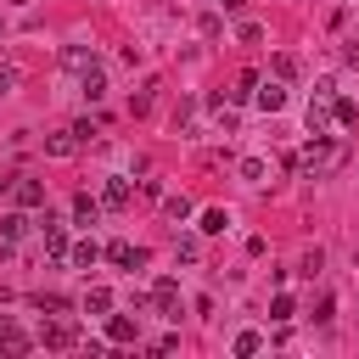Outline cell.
Instances as JSON below:
<instances>
[{"instance_id": "11", "label": "cell", "mask_w": 359, "mask_h": 359, "mask_svg": "<svg viewBox=\"0 0 359 359\" xmlns=\"http://www.w3.org/2000/svg\"><path fill=\"white\" fill-rule=\"evenodd\" d=\"M135 331H140V325H135L129 314H112V320H107V337H112V342H135Z\"/></svg>"}, {"instance_id": "27", "label": "cell", "mask_w": 359, "mask_h": 359, "mask_svg": "<svg viewBox=\"0 0 359 359\" xmlns=\"http://www.w3.org/2000/svg\"><path fill=\"white\" fill-rule=\"evenodd\" d=\"M129 112L140 118V112H151V90H140V95H129Z\"/></svg>"}, {"instance_id": "12", "label": "cell", "mask_w": 359, "mask_h": 359, "mask_svg": "<svg viewBox=\"0 0 359 359\" xmlns=\"http://www.w3.org/2000/svg\"><path fill=\"white\" fill-rule=\"evenodd\" d=\"M0 353H28V337H22V325H0Z\"/></svg>"}, {"instance_id": "17", "label": "cell", "mask_w": 359, "mask_h": 359, "mask_svg": "<svg viewBox=\"0 0 359 359\" xmlns=\"http://www.w3.org/2000/svg\"><path fill=\"white\" fill-rule=\"evenodd\" d=\"M224 224H230V213H224V208H208V213H202V236H219Z\"/></svg>"}, {"instance_id": "13", "label": "cell", "mask_w": 359, "mask_h": 359, "mask_svg": "<svg viewBox=\"0 0 359 359\" xmlns=\"http://www.w3.org/2000/svg\"><path fill=\"white\" fill-rule=\"evenodd\" d=\"M84 95H90V101H101V95H107V73H101V62H95V67H84Z\"/></svg>"}, {"instance_id": "3", "label": "cell", "mask_w": 359, "mask_h": 359, "mask_svg": "<svg viewBox=\"0 0 359 359\" xmlns=\"http://www.w3.org/2000/svg\"><path fill=\"white\" fill-rule=\"evenodd\" d=\"M39 342H45V348H73V342H79V325H73L67 314H56V320L39 325Z\"/></svg>"}, {"instance_id": "22", "label": "cell", "mask_w": 359, "mask_h": 359, "mask_svg": "<svg viewBox=\"0 0 359 359\" xmlns=\"http://www.w3.org/2000/svg\"><path fill=\"white\" fill-rule=\"evenodd\" d=\"M174 252H180L185 264H196V258H202V241H196V236H180V247H174Z\"/></svg>"}, {"instance_id": "8", "label": "cell", "mask_w": 359, "mask_h": 359, "mask_svg": "<svg viewBox=\"0 0 359 359\" xmlns=\"http://www.w3.org/2000/svg\"><path fill=\"white\" fill-rule=\"evenodd\" d=\"M107 258H112L118 269H140V264H146V247H129V241H112V247H107Z\"/></svg>"}, {"instance_id": "4", "label": "cell", "mask_w": 359, "mask_h": 359, "mask_svg": "<svg viewBox=\"0 0 359 359\" xmlns=\"http://www.w3.org/2000/svg\"><path fill=\"white\" fill-rule=\"evenodd\" d=\"M11 202H17V208H39V202H45V185L28 180V174H17V180H11Z\"/></svg>"}, {"instance_id": "6", "label": "cell", "mask_w": 359, "mask_h": 359, "mask_svg": "<svg viewBox=\"0 0 359 359\" xmlns=\"http://www.w3.org/2000/svg\"><path fill=\"white\" fill-rule=\"evenodd\" d=\"M252 101H258L264 112H280V107H286V84H280V79H269V84H252Z\"/></svg>"}, {"instance_id": "2", "label": "cell", "mask_w": 359, "mask_h": 359, "mask_svg": "<svg viewBox=\"0 0 359 359\" xmlns=\"http://www.w3.org/2000/svg\"><path fill=\"white\" fill-rule=\"evenodd\" d=\"M331 101H337V84H331V79H320V84H314V95H309V135H320V129L331 123Z\"/></svg>"}, {"instance_id": "25", "label": "cell", "mask_w": 359, "mask_h": 359, "mask_svg": "<svg viewBox=\"0 0 359 359\" xmlns=\"http://www.w3.org/2000/svg\"><path fill=\"white\" fill-rule=\"evenodd\" d=\"M269 320H292V297H286V292L269 303Z\"/></svg>"}, {"instance_id": "28", "label": "cell", "mask_w": 359, "mask_h": 359, "mask_svg": "<svg viewBox=\"0 0 359 359\" xmlns=\"http://www.w3.org/2000/svg\"><path fill=\"white\" fill-rule=\"evenodd\" d=\"M95 135H101V123H90V118H84V123H73V140H95Z\"/></svg>"}, {"instance_id": "9", "label": "cell", "mask_w": 359, "mask_h": 359, "mask_svg": "<svg viewBox=\"0 0 359 359\" xmlns=\"http://www.w3.org/2000/svg\"><path fill=\"white\" fill-rule=\"evenodd\" d=\"M73 219H79V224H95V219H101V202H95L90 191H79V196H73Z\"/></svg>"}, {"instance_id": "16", "label": "cell", "mask_w": 359, "mask_h": 359, "mask_svg": "<svg viewBox=\"0 0 359 359\" xmlns=\"http://www.w3.org/2000/svg\"><path fill=\"white\" fill-rule=\"evenodd\" d=\"M73 146H79V140H73V129H67V135H50V140H45V151H50V157H73Z\"/></svg>"}, {"instance_id": "19", "label": "cell", "mask_w": 359, "mask_h": 359, "mask_svg": "<svg viewBox=\"0 0 359 359\" xmlns=\"http://www.w3.org/2000/svg\"><path fill=\"white\" fill-rule=\"evenodd\" d=\"M34 309H39V314H62V309H67V297H62V292H39V297H34Z\"/></svg>"}, {"instance_id": "5", "label": "cell", "mask_w": 359, "mask_h": 359, "mask_svg": "<svg viewBox=\"0 0 359 359\" xmlns=\"http://www.w3.org/2000/svg\"><path fill=\"white\" fill-rule=\"evenodd\" d=\"M151 309L168 314V320H180V286H174V280H157V286H151Z\"/></svg>"}, {"instance_id": "7", "label": "cell", "mask_w": 359, "mask_h": 359, "mask_svg": "<svg viewBox=\"0 0 359 359\" xmlns=\"http://www.w3.org/2000/svg\"><path fill=\"white\" fill-rule=\"evenodd\" d=\"M135 202V191H129V180L123 174H112L107 185H101V208H129Z\"/></svg>"}, {"instance_id": "21", "label": "cell", "mask_w": 359, "mask_h": 359, "mask_svg": "<svg viewBox=\"0 0 359 359\" xmlns=\"http://www.w3.org/2000/svg\"><path fill=\"white\" fill-rule=\"evenodd\" d=\"M95 258H101V247H95V241H79V247H73V264H79V269H90Z\"/></svg>"}, {"instance_id": "24", "label": "cell", "mask_w": 359, "mask_h": 359, "mask_svg": "<svg viewBox=\"0 0 359 359\" xmlns=\"http://www.w3.org/2000/svg\"><path fill=\"white\" fill-rule=\"evenodd\" d=\"M17 84H22V73H17L11 62H0V95H6V90H17Z\"/></svg>"}, {"instance_id": "29", "label": "cell", "mask_w": 359, "mask_h": 359, "mask_svg": "<svg viewBox=\"0 0 359 359\" xmlns=\"http://www.w3.org/2000/svg\"><path fill=\"white\" fill-rule=\"evenodd\" d=\"M241 6H247V0H224V11H241Z\"/></svg>"}, {"instance_id": "26", "label": "cell", "mask_w": 359, "mask_h": 359, "mask_svg": "<svg viewBox=\"0 0 359 359\" xmlns=\"http://www.w3.org/2000/svg\"><path fill=\"white\" fill-rule=\"evenodd\" d=\"M258 342H264L258 331H241V337H236V353H258Z\"/></svg>"}, {"instance_id": "23", "label": "cell", "mask_w": 359, "mask_h": 359, "mask_svg": "<svg viewBox=\"0 0 359 359\" xmlns=\"http://www.w3.org/2000/svg\"><path fill=\"white\" fill-rule=\"evenodd\" d=\"M163 208H168V219H191V196H168Z\"/></svg>"}, {"instance_id": "20", "label": "cell", "mask_w": 359, "mask_h": 359, "mask_svg": "<svg viewBox=\"0 0 359 359\" xmlns=\"http://www.w3.org/2000/svg\"><path fill=\"white\" fill-rule=\"evenodd\" d=\"M331 118H337V123H353V118H359V107H353L348 95H337V101H331Z\"/></svg>"}, {"instance_id": "18", "label": "cell", "mask_w": 359, "mask_h": 359, "mask_svg": "<svg viewBox=\"0 0 359 359\" xmlns=\"http://www.w3.org/2000/svg\"><path fill=\"white\" fill-rule=\"evenodd\" d=\"M22 230H28V219H22V213H6V219H0V241H17Z\"/></svg>"}, {"instance_id": "10", "label": "cell", "mask_w": 359, "mask_h": 359, "mask_svg": "<svg viewBox=\"0 0 359 359\" xmlns=\"http://www.w3.org/2000/svg\"><path fill=\"white\" fill-rule=\"evenodd\" d=\"M39 224H45V247H50V252L62 258V252H67V230H62V219H50V213H45Z\"/></svg>"}, {"instance_id": "14", "label": "cell", "mask_w": 359, "mask_h": 359, "mask_svg": "<svg viewBox=\"0 0 359 359\" xmlns=\"http://www.w3.org/2000/svg\"><path fill=\"white\" fill-rule=\"evenodd\" d=\"M112 309V292L107 286H90V297H84V314H107Z\"/></svg>"}, {"instance_id": "15", "label": "cell", "mask_w": 359, "mask_h": 359, "mask_svg": "<svg viewBox=\"0 0 359 359\" xmlns=\"http://www.w3.org/2000/svg\"><path fill=\"white\" fill-rule=\"evenodd\" d=\"M62 62H67L73 73H84V67H95V50H84V45H73V50H67Z\"/></svg>"}, {"instance_id": "1", "label": "cell", "mask_w": 359, "mask_h": 359, "mask_svg": "<svg viewBox=\"0 0 359 359\" xmlns=\"http://www.w3.org/2000/svg\"><path fill=\"white\" fill-rule=\"evenodd\" d=\"M342 163H348V146H342V140H331L325 129H320V135H314V140L303 146V157H297V168H303V174H314V180L337 174Z\"/></svg>"}]
</instances>
